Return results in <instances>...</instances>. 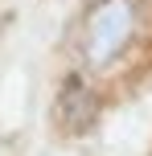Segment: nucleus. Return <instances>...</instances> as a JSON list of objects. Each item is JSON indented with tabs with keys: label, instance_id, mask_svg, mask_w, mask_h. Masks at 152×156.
<instances>
[{
	"label": "nucleus",
	"instance_id": "f257e3e1",
	"mask_svg": "<svg viewBox=\"0 0 152 156\" xmlns=\"http://www.w3.org/2000/svg\"><path fill=\"white\" fill-rule=\"evenodd\" d=\"M132 29H136V12L128 0H103L90 12V33H87V54L95 66H107L123 45H128Z\"/></svg>",
	"mask_w": 152,
	"mask_h": 156
},
{
	"label": "nucleus",
	"instance_id": "f03ea898",
	"mask_svg": "<svg viewBox=\"0 0 152 156\" xmlns=\"http://www.w3.org/2000/svg\"><path fill=\"white\" fill-rule=\"evenodd\" d=\"M58 119H62V127H70V132H90L95 119H99V99H95V90H90L78 74L62 82V94H58Z\"/></svg>",
	"mask_w": 152,
	"mask_h": 156
}]
</instances>
